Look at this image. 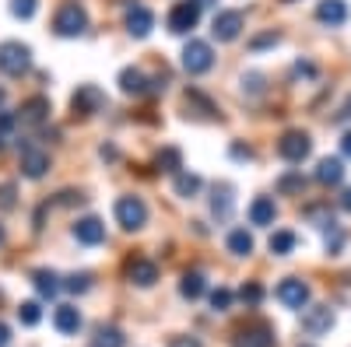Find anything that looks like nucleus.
<instances>
[{
	"instance_id": "obj_1",
	"label": "nucleus",
	"mask_w": 351,
	"mask_h": 347,
	"mask_svg": "<svg viewBox=\"0 0 351 347\" xmlns=\"http://www.w3.org/2000/svg\"><path fill=\"white\" fill-rule=\"evenodd\" d=\"M112 211H116V224H120L123 231H141L144 224H148V204H144L141 196H134V193L116 200Z\"/></svg>"
},
{
	"instance_id": "obj_2",
	"label": "nucleus",
	"mask_w": 351,
	"mask_h": 347,
	"mask_svg": "<svg viewBox=\"0 0 351 347\" xmlns=\"http://www.w3.org/2000/svg\"><path fill=\"white\" fill-rule=\"evenodd\" d=\"M84 28H88V11L81 4H64L60 11L53 14V32L64 36V39L84 36Z\"/></svg>"
},
{
	"instance_id": "obj_3",
	"label": "nucleus",
	"mask_w": 351,
	"mask_h": 347,
	"mask_svg": "<svg viewBox=\"0 0 351 347\" xmlns=\"http://www.w3.org/2000/svg\"><path fill=\"white\" fill-rule=\"evenodd\" d=\"M28 67H32V49H28L25 42H0V70H4L8 77H21L28 74Z\"/></svg>"
},
{
	"instance_id": "obj_4",
	"label": "nucleus",
	"mask_w": 351,
	"mask_h": 347,
	"mask_svg": "<svg viewBox=\"0 0 351 347\" xmlns=\"http://www.w3.org/2000/svg\"><path fill=\"white\" fill-rule=\"evenodd\" d=\"M313 151V137L306 130H285L281 140H278V155L288 162V165H302Z\"/></svg>"
},
{
	"instance_id": "obj_5",
	"label": "nucleus",
	"mask_w": 351,
	"mask_h": 347,
	"mask_svg": "<svg viewBox=\"0 0 351 347\" xmlns=\"http://www.w3.org/2000/svg\"><path fill=\"white\" fill-rule=\"evenodd\" d=\"M215 67V49H211V42H204V39H190L186 46H183V70L186 74H208Z\"/></svg>"
},
{
	"instance_id": "obj_6",
	"label": "nucleus",
	"mask_w": 351,
	"mask_h": 347,
	"mask_svg": "<svg viewBox=\"0 0 351 347\" xmlns=\"http://www.w3.org/2000/svg\"><path fill=\"white\" fill-rule=\"evenodd\" d=\"M197 21H200V4H197V0H180V4H172V11H169V18H165V25H169L172 36L193 32Z\"/></svg>"
},
{
	"instance_id": "obj_7",
	"label": "nucleus",
	"mask_w": 351,
	"mask_h": 347,
	"mask_svg": "<svg viewBox=\"0 0 351 347\" xmlns=\"http://www.w3.org/2000/svg\"><path fill=\"white\" fill-rule=\"evenodd\" d=\"M243 28H246V14L236 11V8H228V11H218V14H215L211 36H215L218 42H236Z\"/></svg>"
},
{
	"instance_id": "obj_8",
	"label": "nucleus",
	"mask_w": 351,
	"mask_h": 347,
	"mask_svg": "<svg viewBox=\"0 0 351 347\" xmlns=\"http://www.w3.org/2000/svg\"><path fill=\"white\" fill-rule=\"evenodd\" d=\"M71 109H74V116H95V112H102L106 109V95H102V88H95V84H81V88L71 95Z\"/></svg>"
},
{
	"instance_id": "obj_9",
	"label": "nucleus",
	"mask_w": 351,
	"mask_h": 347,
	"mask_svg": "<svg viewBox=\"0 0 351 347\" xmlns=\"http://www.w3.org/2000/svg\"><path fill=\"white\" fill-rule=\"evenodd\" d=\"M49 172V155L39 148V144H21V176L25 179H43Z\"/></svg>"
},
{
	"instance_id": "obj_10",
	"label": "nucleus",
	"mask_w": 351,
	"mask_h": 347,
	"mask_svg": "<svg viewBox=\"0 0 351 347\" xmlns=\"http://www.w3.org/2000/svg\"><path fill=\"white\" fill-rule=\"evenodd\" d=\"M274 295H278V302L285 309H306L309 305V284L302 277H285Z\"/></svg>"
},
{
	"instance_id": "obj_11",
	"label": "nucleus",
	"mask_w": 351,
	"mask_h": 347,
	"mask_svg": "<svg viewBox=\"0 0 351 347\" xmlns=\"http://www.w3.org/2000/svg\"><path fill=\"white\" fill-rule=\"evenodd\" d=\"M334 326V309L330 305H309L302 309V330L309 337H324Z\"/></svg>"
},
{
	"instance_id": "obj_12",
	"label": "nucleus",
	"mask_w": 351,
	"mask_h": 347,
	"mask_svg": "<svg viewBox=\"0 0 351 347\" xmlns=\"http://www.w3.org/2000/svg\"><path fill=\"white\" fill-rule=\"evenodd\" d=\"M127 281L137 284V287H152L158 281V264H155V259H148V256L127 259Z\"/></svg>"
},
{
	"instance_id": "obj_13",
	"label": "nucleus",
	"mask_w": 351,
	"mask_h": 347,
	"mask_svg": "<svg viewBox=\"0 0 351 347\" xmlns=\"http://www.w3.org/2000/svg\"><path fill=\"white\" fill-rule=\"evenodd\" d=\"M152 88H155V81L144 74L141 67H123V70H120V92H123V95L141 99V95H148Z\"/></svg>"
},
{
	"instance_id": "obj_14",
	"label": "nucleus",
	"mask_w": 351,
	"mask_h": 347,
	"mask_svg": "<svg viewBox=\"0 0 351 347\" xmlns=\"http://www.w3.org/2000/svg\"><path fill=\"white\" fill-rule=\"evenodd\" d=\"M152 28H155V11H152V8L134 4V8L127 11V32H130L134 39H148Z\"/></svg>"
},
{
	"instance_id": "obj_15",
	"label": "nucleus",
	"mask_w": 351,
	"mask_h": 347,
	"mask_svg": "<svg viewBox=\"0 0 351 347\" xmlns=\"http://www.w3.org/2000/svg\"><path fill=\"white\" fill-rule=\"evenodd\" d=\"M18 120L28 123V127H43L49 120V99L46 95H32V99H25L21 109H18Z\"/></svg>"
},
{
	"instance_id": "obj_16",
	"label": "nucleus",
	"mask_w": 351,
	"mask_h": 347,
	"mask_svg": "<svg viewBox=\"0 0 351 347\" xmlns=\"http://www.w3.org/2000/svg\"><path fill=\"white\" fill-rule=\"evenodd\" d=\"M232 347H274V333H271V326H263V323L243 326L236 337H232Z\"/></svg>"
},
{
	"instance_id": "obj_17",
	"label": "nucleus",
	"mask_w": 351,
	"mask_h": 347,
	"mask_svg": "<svg viewBox=\"0 0 351 347\" xmlns=\"http://www.w3.org/2000/svg\"><path fill=\"white\" fill-rule=\"evenodd\" d=\"M74 239L81 246H99V242H106V224L99 218H81L74 224Z\"/></svg>"
},
{
	"instance_id": "obj_18",
	"label": "nucleus",
	"mask_w": 351,
	"mask_h": 347,
	"mask_svg": "<svg viewBox=\"0 0 351 347\" xmlns=\"http://www.w3.org/2000/svg\"><path fill=\"white\" fill-rule=\"evenodd\" d=\"M278 221V204H274V196H256L253 204H250V224L256 228H267Z\"/></svg>"
},
{
	"instance_id": "obj_19",
	"label": "nucleus",
	"mask_w": 351,
	"mask_h": 347,
	"mask_svg": "<svg viewBox=\"0 0 351 347\" xmlns=\"http://www.w3.org/2000/svg\"><path fill=\"white\" fill-rule=\"evenodd\" d=\"M316 21L319 25H330V28H341L348 21V4H344V0H319Z\"/></svg>"
},
{
	"instance_id": "obj_20",
	"label": "nucleus",
	"mask_w": 351,
	"mask_h": 347,
	"mask_svg": "<svg viewBox=\"0 0 351 347\" xmlns=\"http://www.w3.org/2000/svg\"><path fill=\"white\" fill-rule=\"evenodd\" d=\"M341 179H344V162L341 158H319L316 183L319 186H341Z\"/></svg>"
},
{
	"instance_id": "obj_21",
	"label": "nucleus",
	"mask_w": 351,
	"mask_h": 347,
	"mask_svg": "<svg viewBox=\"0 0 351 347\" xmlns=\"http://www.w3.org/2000/svg\"><path fill=\"white\" fill-rule=\"evenodd\" d=\"M232 211H236V196H232V186H228V183L215 186V196H211V214H215L218 221H228V218H232Z\"/></svg>"
},
{
	"instance_id": "obj_22",
	"label": "nucleus",
	"mask_w": 351,
	"mask_h": 347,
	"mask_svg": "<svg viewBox=\"0 0 351 347\" xmlns=\"http://www.w3.org/2000/svg\"><path fill=\"white\" fill-rule=\"evenodd\" d=\"M53 326L60 330L64 337L77 333V330H81V312H77V305H56V312H53Z\"/></svg>"
},
{
	"instance_id": "obj_23",
	"label": "nucleus",
	"mask_w": 351,
	"mask_h": 347,
	"mask_svg": "<svg viewBox=\"0 0 351 347\" xmlns=\"http://www.w3.org/2000/svg\"><path fill=\"white\" fill-rule=\"evenodd\" d=\"M32 284H36V292H39L43 298H56V295L64 292L60 274H53V270H36V274H32Z\"/></svg>"
},
{
	"instance_id": "obj_24",
	"label": "nucleus",
	"mask_w": 351,
	"mask_h": 347,
	"mask_svg": "<svg viewBox=\"0 0 351 347\" xmlns=\"http://www.w3.org/2000/svg\"><path fill=\"white\" fill-rule=\"evenodd\" d=\"M204 292H208V281H204V274H200V270H186L183 281H180V295L193 302V298H200Z\"/></svg>"
},
{
	"instance_id": "obj_25",
	"label": "nucleus",
	"mask_w": 351,
	"mask_h": 347,
	"mask_svg": "<svg viewBox=\"0 0 351 347\" xmlns=\"http://www.w3.org/2000/svg\"><path fill=\"white\" fill-rule=\"evenodd\" d=\"M123 344H127V337H123V330H116V326H99L95 337L88 340V347H123Z\"/></svg>"
},
{
	"instance_id": "obj_26",
	"label": "nucleus",
	"mask_w": 351,
	"mask_h": 347,
	"mask_svg": "<svg viewBox=\"0 0 351 347\" xmlns=\"http://www.w3.org/2000/svg\"><path fill=\"white\" fill-rule=\"evenodd\" d=\"M228 253L232 256H250L253 253V235L246 228H232L228 231Z\"/></svg>"
},
{
	"instance_id": "obj_27",
	"label": "nucleus",
	"mask_w": 351,
	"mask_h": 347,
	"mask_svg": "<svg viewBox=\"0 0 351 347\" xmlns=\"http://www.w3.org/2000/svg\"><path fill=\"white\" fill-rule=\"evenodd\" d=\"M186 109L193 112H200V116H208V120H218V109H215V102L208 99V95H204V92H197V88H190L186 92Z\"/></svg>"
},
{
	"instance_id": "obj_28",
	"label": "nucleus",
	"mask_w": 351,
	"mask_h": 347,
	"mask_svg": "<svg viewBox=\"0 0 351 347\" xmlns=\"http://www.w3.org/2000/svg\"><path fill=\"white\" fill-rule=\"evenodd\" d=\"M200 176H197V172H176V196H197L200 193Z\"/></svg>"
},
{
	"instance_id": "obj_29",
	"label": "nucleus",
	"mask_w": 351,
	"mask_h": 347,
	"mask_svg": "<svg viewBox=\"0 0 351 347\" xmlns=\"http://www.w3.org/2000/svg\"><path fill=\"white\" fill-rule=\"evenodd\" d=\"M271 253L274 256H288L291 249H295L299 246V239H295V231H288V228H281V231H274V235H271Z\"/></svg>"
},
{
	"instance_id": "obj_30",
	"label": "nucleus",
	"mask_w": 351,
	"mask_h": 347,
	"mask_svg": "<svg viewBox=\"0 0 351 347\" xmlns=\"http://www.w3.org/2000/svg\"><path fill=\"white\" fill-rule=\"evenodd\" d=\"M324 231H327V235H324V246H327V253H330V256H341V249H344V242H348V231H344L337 221H334L330 228H324Z\"/></svg>"
},
{
	"instance_id": "obj_31",
	"label": "nucleus",
	"mask_w": 351,
	"mask_h": 347,
	"mask_svg": "<svg viewBox=\"0 0 351 347\" xmlns=\"http://www.w3.org/2000/svg\"><path fill=\"white\" fill-rule=\"evenodd\" d=\"M155 162H158L162 172H183V155H180V148H162Z\"/></svg>"
},
{
	"instance_id": "obj_32",
	"label": "nucleus",
	"mask_w": 351,
	"mask_h": 347,
	"mask_svg": "<svg viewBox=\"0 0 351 347\" xmlns=\"http://www.w3.org/2000/svg\"><path fill=\"white\" fill-rule=\"evenodd\" d=\"M18 112H4V109H0V151H4L8 148V140L14 137V130H18Z\"/></svg>"
},
{
	"instance_id": "obj_33",
	"label": "nucleus",
	"mask_w": 351,
	"mask_h": 347,
	"mask_svg": "<svg viewBox=\"0 0 351 347\" xmlns=\"http://www.w3.org/2000/svg\"><path fill=\"white\" fill-rule=\"evenodd\" d=\"M306 218L316 221V228H330V224H334V218H330V204H313V207H306Z\"/></svg>"
},
{
	"instance_id": "obj_34",
	"label": "nucleus",
	"mask_w": 351,
	"mask_h": 347,
	"mask_svg": "<svg viewBox=\"0 0 351 347\" xmlns=\"http://www.w3.org/2000/svg\"><path fill=\"white\" fill-rule=\"evenodd\" d=\"M64 287H67V292H74V295H84L88 287H92V274H88V270H81V274H71V277L64 281Z\"/></svg>"
},
{
	"instance_id": "obj_35",
	"label": "nucleus",
	"mask_w": 351,
	"mask_h": 347,
	"mask_svg": "<svg viewBox=\"0 0 351 347\" xmlns=\"http://www.w3.org/2000/svg\"><path fill=\"white\" fill-rule=\"evenodd\" d=\"M18 320H21L25 326H36V323L43 320V309H39V302H21V309H18Z\"/></svg>"
},
{
	"instance_id": "obj_36",
	"label": "nucleus",
	"mask_w": 351,
	"mask_h": 347,
	"mask_svg": "<svg viewBox=\"0 0 351 347\" xmlns=\"http://www.w3.org/2000/svg\"><path fill=\"white\" fill-rule=\"evenodd\" d=\"M302 186H306V179L299 176V172H288V176L278 179V193H299Z\"/></svg>"
},
{
	"instance_id": "obj_37",
	"label": "nucleus",
	"mask_w": 351,
	"mask_h": 347,
	"mask_svg": "<svg viewBox=\"0 0 351 347\" xmlns=\"http://www.w3.org/2000/svg\"><path fill=\"white\" fill-rule=\"evenodd\" d=\"M36 8H39V0H11V14L14 18H21V21H28L36 14Z\"/></svg>"
},
{
	"instance_id": "obj_38",
	"label": "nucleus",
	"mask_w": 351,
	"mask_h": 347,
	"mask_svg": "<svg viewBox=\"0 0 351 347\" xmlns=\"http://www.w3.org/2000/svg\"><path fill=\"white\" fill-rule=\"evenodd\" d=\"M232 298H236V295H232L228 287H215V292H211V309H215V312H228Z\"/></svg>"
},
{
	"instance_id": "obj_39",
	"label": "nucleus",
	"mask_w": 351,
	"mask_h": 347,
	"mask_svg": "<svg viewBox=\"0 0 351 347\" xmlns=\"http://www.w3.org/2000/svg\"><path fill=\"white\" fill-rule=\"evenodd\" d=\"M239 298H243L246 305H260V298H263V287H260L256 281H250V284H243V292H239Z\"/></svg>"
},
{
	"instance_id": "obj_40",
	"label": "nucleus",
	"mask_w": 351,
	"mask_h": 347,
	"mask_svg": "<svg viewBox=\"0 0 351 347\" xmlns=\"http://www.w3.org/2000/svg\"><path fill=\"white\" fill-rule=\"evenodd\" d=\"M243 92L263 95V74H243Z\"/></svg>"
},
{
	"instance_id": "obj_41",
	"label": "nucleus",
	"mask_w": 351,
	"mask_h": 347,
	"mask_svg": "<svg viewBox=\"0 0 351 347\" xmlns=\"http://www.w3.org/2000/svg\"><path fill=\"white\" fill-rule=\"evenodd\" d=\"M281 42V36L278 32H263V36H256L253 42H250V49L256 53V49H267V46H278Z\"/></svg>"
},
{
	"instance_id": "obj_42",
	"label": "nucleus",
	"mask_w": 351,
	"mask_h": 347,
	"mask_svg": "<svg viewBox=\"0 0 351 347\" xmlns=\"http://www.w3.org/2000/svg\"><path fill=\"white\" fill-rule=\"evenodd\" d=\"M14 183H4V186H0V211H11L14 207Z\"/></svg>"
},
{
	"instance_id": "obj_43",
	"label": "nucleus",
	"mask_w": 351,
	"mask_h": 347,
	"mask_svg": "<svg viewBox=\"0 0 351 347\" xmlns=\"http://www.w3.org/2000/svg\"><path fill=\"white\" fill-rule=\"evenodd\" d=\"M232 158H239V162H250L253 158V148H246V144H232Z\"/></svg>"
},
{
	"instance_id": "obj_44",
	"label": "nucleus",
	"mask_w": 351,
	"mask_h": 347,
	"mask_svg": "<svg viewBox=\"0 0 351 347\" xmlns=\"http://www.w3.org/2000/svg\"><path fill=\"white\" fill-rule=\"evenodd\" d=\"M81 200H84L81 193H74V190H64V193H60V200H56V204H64V207H71V204H81Z\"/></svg>"
},
{
	"instance_id": "obj_45",
	"label": "nucleus",
	"mask_w": 351,
	"mask_h": 347,
	"mask_svg": "<svg viewBox=\"0 0 351 347\" xmlns=\"http://www.w3.org/2000/svg\"><path fill=\"white\" fill-rule=\"evenodd\" d=\"M169 347H200V340L197 337H172Z\"/></svg>"
},
{
	"instance_id": "obj_46",
	"label": "nucleus",
	"mask_w": 351,
	"mask_h": 347,
	"mask_svg": "<svg viewBox=\"0 0 351 347\" xmlns=\"http://www.w3.org/2000/svg\"><path fill=\"white\" fill-rule=\"evenodd\" d=\"M295 77H316V67H313V64H302V60H299V64H295Z\"/></svg>"
},
{
	"instance_id": "obj_47",
	"label": "nucleus",
	"mask_w": 351,
	"mask_h": 347,
	"mask_svg": "<svg viewBox=\"0 0 351 347\" xmlns=\"http://www.w3.org/2000/svg\"><path fill=\"white\" fill-rule=\"evenodd\" d=\"M344 120H351V95H348V102L337 109V116H334V123H344Z\"/></svg>"
},
{
	"instance_id": "obj_48",
	"label": "nucleus",
	"mask_w": 351,
	"mask_h": 347,
	"mask_svg": "<svg viewBox=\"0 0 351 347\" xmlns=\"http://www.w3.org/2000/svg\"><path fill=\"white\" fill-rule=\"evenodd\" d=\"M341 155H344V158H351V130L341 137Z\"/></svg>"
},
{
	"instance_id": "obj_49",
	"label": "nucleus",
	"mask_w": 351,
	"mask_h": 347,
	"mask_svg": "<svg viewBox=\"0 0 351 347\" xmlns=\"http://www.w3.org/2000/svg\"><path fill=\"white\" fill-rule=\"evenodd\" d=\"M11 344V330H8V323H0V347H8Z\"/></svg>"
},
{
	"instance_id": "obj_50",
	"label": "nucleus",
	"mask_w": 351,
	"mask_h": 347,
	"mask_svg": "<svg viewBox=\"0 0 351 347\" xmlns=\"http://www.w3.org/2000/svg\"><path fill=\"white\" fill-rule=\"evenodd\" d=\"M341 207H344V211H348V214H351V186H348V190H344V193H341Z\"/></svg>"
},
{
	"instance_id": "obj_51",
	"label": "nucleus",
	"mask_w": 351,
	"mask_h": 347,
	"mask_svg": "<svg viewBox=\"0 0 351 347\" xmlns=\"http://www.w3.org/2000/svg\"><path fill=\"white\" fill-rule=\"evenodd\" d=\"M197 4H200V8H211V4H218V0H197Z\"/></svg>"
},
{
	"instance_id": "obj_52",
	"label": "nucleus",
	"mask_w": 351,
	"mask_h": 347,
	"mask_svg": "<svg viewBox=\"0 0 351 347\" xmlns=\"http://www.w3.org/2000/svg\"><path fill=\"white\" fill-rule=\"evenodd\" d=\"M4 99H8V92H4V88H0V105H4Z\"/></svg>"
},
{
	"instance_id": "obj_53",
	"label": "nucleus",
	"mask_w": 351,
	"mask_h": 347,
	"mask_svg": "<svg viewBox=\"0 0 351 347\" xmlns=\"http://www.w3.org/2000/svg\"><path fill=\"white\" fill-rule=\"evenodd\" d=\"M0 246H4V228H0Z\"/></svg>"
},
{
	"instance_id": "obj_54",
	"label": "nucleus",
	"mask_w": 351,
	"mask_h": 347,
	"mask_svg": "<svg viewBox=\"0 0 351 347\" xmlns=\"http://www.w3.org/2000/svg\"><path fill=\"white\" fill-rule=\"evenodd\" d=\"M285 4H291V0H285Z\"/></svg>"
},
{
	"instance_id": "obj_55",
	"label": "nucleus",
	"mask_w": 351,
	"mask_h": 347,
	"mask_svg": "<svg viewBox=\"0 0 351 347\" xmlns=\"http://www.w3.org/2000/svg\"><path fill=\"white\" fill-rule=\"evenodd\" d=\"M302 347H309V344H302Z\"/></svg>"
}]
</instances>
